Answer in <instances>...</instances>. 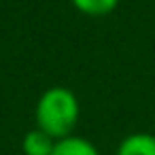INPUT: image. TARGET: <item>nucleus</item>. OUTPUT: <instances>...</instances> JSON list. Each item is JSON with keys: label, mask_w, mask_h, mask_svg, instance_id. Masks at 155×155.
Instances as JSON below:
<instances>
[{"label": "nucleus", "mask_w": 155, "mask_h": 155, "mask_svg": "<svg viewBox=\"0 0 155 155\" xmlns=\"http://www.w3.org/2000/svg\"><path fill=\"white\" fill-rule=\"evenodd\" d=\"M79 117H81V104L77 94L62 85L45 89L34 108L36 127L47 132L55 140L70 136L79 123Z\"/></svg>", "instance_id": "f257e3e1"}, {"label": "nucleus", "mask_w": 155, "mask_h": 155, "mask_svg": "<svg viewBox=\"0 0 155 155\" xmlns=\"http://www.w3.org/2000/svg\"><path fill=\"white\" fill-rule=\"evenodd\" d=\"M115 155H155V134L149 132L127 134L117 144Z\"/></svg>", "instance_id": "f03ea898"}, {"label": "nucleus", "mask_w": 155, "mask_h": 155, "mask_svg": "<svg viewBox=\"0 0 155 155\" xmlns=\"http://www.w3.org/2000/svg\"><path fill=\"white\" fill-rule=\"evenodd\" d=\"M51 155H100V151L96 149V144L91 140L77 136V134H70L66 138L55 140Z\"/></svg>", "instance_id": "7ed1b4c3"}, {"label": "nucleus", "mask_w": 155, "mask_h": 155, "mask_svg": "<svg viewBox=\"0 0 155 155\" xmlns=\"http://www.w3.org/2000/svg\"><path fill=\"white\" fill-rule=\"evenodd\" d=\"M53 147H55V138H51L47 132H43L38 127L26 132V136L21 140L24 155H51Z\"/></svg>", "instance_id": "20e7f679"}, {"label": "nucleus", "mask_w": 155, "mask_h": 155, "mask_svg": "<svg viewBox=\"0 0 155 155\" xmlns=\"http://www.w3.org/2000/svg\"><path fill=\"white\" fill-rule=\"evenodd\" d=\"M121 0H70V5L87 15V17H104V15H110L117 7H119Z\"/></svg>", "instance_id": "39448f33"}]
</instances>
